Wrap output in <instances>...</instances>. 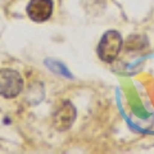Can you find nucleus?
<instances>
[{"mask_svg": "<svg viewBox=\"0 0 154 154\" xmlns=\"http://www.w3.org/2000/svg\"><path fill=\"white\" fill-rule=\"evenodd\" d=\"M53 4L51 0H31L26 8L27 16L33 22H45L53 14Z\"/></svg>", "mask_w": 154, "mask_h": 154, "instance_id": "obj_4", "label": "nucleus"}, {"mask_svg": "<svg viewBox=\"0 0 154 154\" xmlns=\"http://www.w3.org/2000/svg\"><path fill=\"white\" fill-rule=\"evenodd\" d=\"M76 108L71 102H63L53 114V126L58 131H66L76 119Z\"/></svg>", "mask_w": 154, "mask_h": 154, "instance_id": "obj_3", "label": "nucleus"}, {"mask_svg": "<svg viewBox=\"0 0 154 154\" xmlns=\"http://www.w3.org/2000/svg\"><path fill=\"white\" fill-rule=\"evenodd\" d=\"M122 48V36L121 33L109 30L103 35L102 40H100L98 45V55L100 57V59L110 63L113 62L116 58L118 57L119 51Z\"/></svg>", "mask_w": 154, "mask_h": 154, "instance_id": "obj_1", "label": "nucleus"}, {"mask_svg": "<svg viewBox=\"0 0 154 154\" xmlns=\"http://www.w3.org/2000/svg\"><path fill=\"white\" fill-rule=\"evenodd\" d=\"M45 64L49 67V68L53 71V72H55V73H58V75H60V76H64V77H67L68 76L69 79H71V75L68 73V71H67V68L63 66V64H60L59 62H55V60H50V59H48V60H45Z\"/></svg>", "mask_w": 154, "mask_h": 154, "instance_id": "obj_5", "label": "nucleus"}, {"mask_svg": "<svg viewBox=\"0 0 154 154\" xmlns=\"http://www.w3.org/2000/svg\"><path fill=\"white\" fill-rule=\"evenodd\" d=\"M23 89L22 76L14 69H0V95L7 99L16 98Z\"/></svg>", "mask_w": 154, "mask_h": 154, "instance_id": "obj_2", "label": "nucleus"}, {"mask_svg": "<svg viewBox=\"0 0 154 154\" xmlns=\"http://www.w3.org/2000/svg\"><path fill=\"white\" fill-rule=\"evenodd\" d=\"M141 40H144L143 36H139V35H132L131 37L127 40V50H134V49H141L144 48V45L146 44V42H143L141 44Z\"/></svg>", "mask_w": 154, "mask_h": 154, "instance_id": "obj_6", "label": "nucleus"}]
</instances>
